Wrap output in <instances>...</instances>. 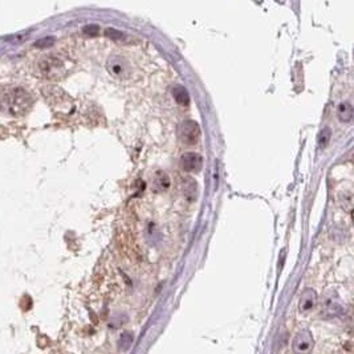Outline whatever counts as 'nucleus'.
<instances>
[{
  "label": "nucleus",
  "instance_id": "f257e3e1",
  "mask_svg": "<svg viewBox=\"0 0 354 354\" xmlns=\"http://www.w3.org/2000/svg\"><path fill=\"white\" fill-rule=\"evenodd\" d=\"M32 97L23 88H13V89L8 90L4 93V96L2 97L0 101V108L7 114L12 115V117H22L32 106Z\"/></svg>",
  "mask_w": 354,
  "mask_h": 354
},
{
  "label": "nucleus",
  "instance_id": "f03ea898",
  "mask_svg": "<svg viewBox=\"0 0 354 354\" xmlns=\"http://www.w3.org/2000/svg\"><path fill=\"white\" fill-rule=\"evenodd\" d=\"M38 70L43 77L48 80H58L65 74V63L58 56H45L38 63Z\"/></svg>",
  "mask_w": 354,
  "mask_h": 354
},
{
  "label": "nucleus",
  "instance_id": "7ed1b4c3",
  "mask_svg": "<svg viewBox=\"0 0 354 354\" xmlns=\"http://www.w3.org/2000/svg\"><path fill=\"white\" fill-rule=\"evenodd\" d=\"M178 138L181 142L188 146L198 144L199 138H201V126L198 122L192 121V120H186L181 122L178 126Z\"/></svg>",
  "mask_w": 354,
  "mask_h": 354
},
{
  "label": "nucleus",
  "instance_id": "20e7f679",
  "mask_svg": "<svg viewBox=\"0 0 354 354\" xmlns=\"http://www.w3.org/2000/svg\"><path fill=\"white\" fill-rule=\"evenodd\" d=\"M293 351L294 353H308L312 350L314 341H313V336L310 330L308 329H301L293 338Z\"/></svg>",
  "mask_w": 354,
  "mask_h": 354
},
{
  "label": "nucleus",
  "instance_id": "39448f33",
  "mask_svg": "<svg viewBox=\"0 0 354 354\" xmlns=\"http://www.w3.org/2000/svg\"><path fill=\"white\" fill-rule=\"evenodd\" d=\"M179 163L182 170L187 172H198L203 166V158L199 153L195 151H187L183 153L179 158Z\"/></svg>",
  "mask_w": 354,
  "mask_h": 354
},
{
  "label": "nucleus",
  "instance_id": "423d86ee",
  "mask_svg": "<svg viewBox=\"0 0 354 354\" xmlns=\"http://www.w3.org/2000/svg\"><path fill=\"white\" fill-rule=\"evenodd\" d=\"M170 186H171V181H170V176L167 175L166 172L162 171V170L155 171V174L151 178V188L154 191L165 192L169 190Z\"/></svg>",
  "mask_w": 354,
  "mask_h": 354
},
{
  "label": "nucleus",
  "instance_id": "0eeeda50",
  "mask_svg": "<svg viewBox=\"0 0 354 354\" xmlns=\"http://www.w3.org/2000/svg\"><path fill=\"white\" fill-rule=\"evenodd\" d=\"M316 303H317L316 290L312 289V288H306L300 297V305H299L300 312L308 313L309 310H312L313 308H314Z\"/></svg>",
  "mask_w": 354,
  "mask_h": 354
},
{
  "label": "nucleus",
  "instance_id": "6e6552de",
  "mask_svg": "<svg viewBox=\"0 0 354 354\" xmlns=\"http://www.w3.org/2000/svg\"><path fill=\"white\" fill-rule=\"evenodd\" d=\"M344 312V308L341 306V304L338 301H335L333 299L330 300H326L325 306H324V314L326 317H336L338 314H341Z\"/></svg>",
  "mask_w": 354,
  "mask_h": 354
},
{
  "label": "nucleus",
  "instance_id": "1a4fd4ad",
  "mask_svg": "<svg viewBox=\"0 0 354 354\" xmlns=\"http://www.w3.org/2000/svg\"><path fill=\"white\" fill-rule=\"evenodd\" d=\"M337 115L341 122H350L353 118V106L349 102H342L337 108Z\"/></svg>",
  "mask_w": 354,
  "mask_h": 354
},
{
  "label": "nucleus",
  "instance_id": "9d476101",
  "mask_svg": "<svg viewBox=\"0 0 354 354\" xmlns=\"http://www.w3.org/2000/svg\"><path fill=\"white\" fill-rule=\"evenodd\" d=\"M172 97L178 102L179 105L187 106L190 104V96H188L187 90L183 88V86H175L172 89Z\"/></svg>",
  "mask_w": 354,
  "mask_h": 354
},
{
  "label": "nucleus",
  "instance_id": "9b49d317",
  "mask_svg": "<svg viewBox=\"0 0 354 354\" xmlns=\"http://www.w3.org/2000/svg\"><path fill=\"white\" fill-rule=\"evenodd\" d=\"M182 187H183V195H185L188 201L192 202L195 198H196V182H195V181H192V179H190V178L185 179V181H183Z\"/></svg>",
  "mask_w": 354,
  "mask_h": 354
},
{
  "label": "nucleus",
  "instance_id": "f8f14e48",
  "mask_svg": "<svg viewBox=\"0 0 354 354\" xmlns=\"http://www.w3.org/2000/svg\"><path fill=\"white\" fill-rule=\"evenodd\" d=\"M330 137H332V131H330L329 128H324L320 131L319 140H317L320 149H325V147L328 146L329 142H330Z\"/></svg>",
  "mask_w": 354,
  "mask_h": 354
},
{
  "label": "nucleus",
  "instance_id": "ddd939ff",
  "mask_svg": "<svg viewBox=\"0 0 354 354\" xmlns=\"http://www.w3.org/2000/svg\"><path fill=\"white\" fill-rule=\"evenodd\" d=\"M131 344H133V335L130 332L122 333L120 340H118V348L121 350H128L131 346Z\"/></svg>",
  "mask_w": 354,
  "mask_h": 354
},
{
  "label": "nucleus",
  "instance_id": "4468645a",
  "mask_svg": "<svg viewBox=\"0 0 354 354\" xmlns=\"http://www.w3.org/2000/svg\"><path fill=\"white\" fill-rule=\"evenodd\" d=\"M109 70H112V73L115 74V76H117V74H121L122 70H124V68H122L121 65V60H117V58H115V61H109Z\"/></svg>",
  "mask_w": 354,
  "mask_h": 354
},
{
  "label": "nucleus",
  "instance_id": "2eb2a0df",
  "mask_svg": "<svg viewBox=\"0 0 354 354\" xmlns=\"http://www.w3.org/2000/svg\"><path fill=\"white\" fill-rule=\"evenodd\" d=\"M54 44V38L53 37H44L40 38L37 42L35 43L36 48H48V47H52Z\"/></svg>",
  "mask_w": 354,
  "mask_h": 354
},
{
  "label": "nucleus",
  "instance_id": "dca6fc26",
  "mask_svg": "<svg viewBox=\"0 0 354 354\" xmlns=\"http://www.w3.org/2000/svg\"><path fill=\"white\" fill-rule=\"evenodd\" d=\"M84 32L86 33V35L89 36H96L97 32H99V27L97 26H88L84 28Z\"/></svg>",
  "mask_w": 354,
  "mask_h": 354
}]
</instances>
